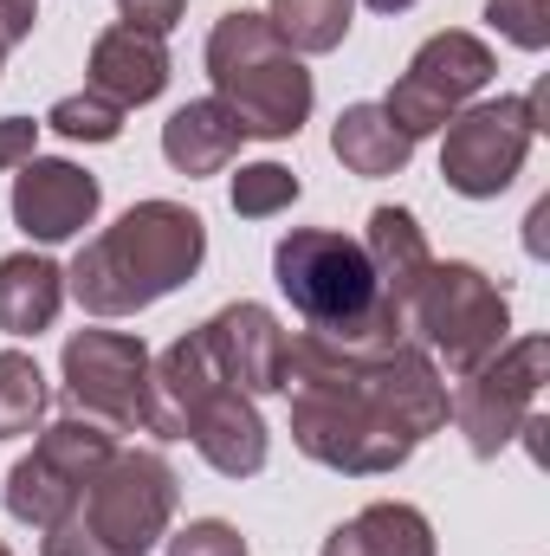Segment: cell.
Returning <instances> with one entry per match:
<instances>
[{
	"label": "cell",
	"instance_id": "6da1fadb",
	"mask_svg": "<svg viewBox=\"0 0 550 556\" xmlns=\"http://www.w3.org/2000/svg\"><path fill=\"white\" fill-rule=\"evenodd\" d=\"M285 395H291V446L343 479H383L409 466L414 446L453 415L447 376L421 343L337 356L298 330L285 343Z\"/></svg>",
	"mask_w": 550,
	"mask_h": 556
},
{
	"label": "cell",
	"instance_id": "7a4b0ae2",
	"mask_svg": "<svg viewBox=\"0 0 550 556\" xmlns=\"http://www.w3.org/2000/svg\"><path fill=\"white\" fill-rule=\"evenodd\" d=\"M201 260H208V220L195 207L137 201L98 240H85V253L65 273V298H78V311L91 317H137L168 291H182L201 273Z\"/></svg>",
	"mask_w": 550,
	"mask_h": 556
},
{
	"label": "cell",
	"instance_id": "3957f363",
	"mask_svg": "<svg viewBox=\"0 0 550 556\" xmlns=\"http://www.w3.org/2000/svg\"><path fill=\"white\" fill-rule=\"evenodd\" d=\"M208 78H214V98L234 111L240 137L260 142H285L311 124V104H317V85L304 72V59L273 33L266 13H221L214 33H208Z\"/></svg>",
	"mask_w": 550,
	"mask_h": 556
},
{
	"label": "cell",
	"instance_id": "277c9868",
	"mask_svg": "<svg viewBox=\"0 0 550 556\" xmlns=\"http://www.w3.org/2000/svg\"><path fill=\"white\" fill-rule=\"evenodd\" d=\"M409 330H421V350L460 382L512 343V304L473 260H434L409 298Z\"/></svg>",
	"mask_w": 550,
	"mask_h": 556
},
{
	"label": "cell",
	"instance_id": "5b68a950",
	"mask_svg": "<svg viewBox=\"0 0 550 556\" xmlns=\"http://www.w3.org/2000/svg\"><path fill=\"white\" fill-rule=\"evenodd\" d=\"M545 382H550V337H518L499 356H486L473 376H460L453 420H460L473 459H499L512 440H525L538 453V433H545V415H538Z\"/></svg>",
	"mask_w": 550,
	"mask_h": 556
},
{
	"label": "cell",
	"instance_id": "8992f818",
	"mask_svg": "<svg viewBox=\"0 0 550 556\" xmlns=\"http://www.w3.org/2000/svg\"><path fill=\"white\" fill-rule=\"evenodd\" d=\"M111 453H117V433L85 415H65L52 427H39L33 453L13 459V472H7V492H0L7 518H20L33 531H52L59 518H72L85 505V492H91V479L104 472Z\"/></svg>",
	"mask_w": 550,
	"mask_h": 556
},
{
	"label": "cell",
	"instance_id": "52a82bcc",
	"mask_svg": "<svg viewBox=\"0 0 550 556\" xmlns=\"http://www.w3.org/2000/svg\"><path fill=\"white\" fill-rule=\"evenodd\" d=\"M175 498H182V479L155 446H117L91 479L78 525L117 556H149L175 525Z\"/></svg>",
	"mask_w": 550,
	"mask_h": 556
},
{
	"label": "cell",
	"instance_id": "ba28073f",
	"mask_svg": "<svg viewBox=\"0 0 550 556\" xmlns=\"http://www.w3.org/2000/svg\"><path fill=\"white\" fill-rule=\"evenodd\" d=\"M492 78H499L492 46L479 33L447 26V33L421 39V52L409 59V72L396 78V91L383 98V111H389V124L409 142H421V137H434V130H447Z\"/></svg>",
	"mask_w": 550,
	"mask_h": 556
},
{
	"label": "cell",
	"instance_id": "9c48e42d",
	"mask_svg": "<svg viewBox=\"0 0 550 556\" xmlns=\"http://www.w3.org/2000/svg\"><path fill=\"white\" fill-rule=\"evenodd\" d=\"M532 142H538V91L466 104L440 130V181L466 201H492L518 181Z\"/></svg>",
	"mask_w": 550,
	"mask_h": 556
},
{
	"label": "cell",
	"instance_id": "30bf717a",
	"mask_svg": "<svg viewBox=\"0 0 550 556\" xmlns=\"http://www.w3.org/2000/svg\"><path fill=\"white\" fill-rule=\"evenodd\" d=\"M65 395L72 408L111 433H137L142 427V389H149V343L130 330H78L65 337L59 356Z\"/></svg>",
	"mask_w": 550,
	"mask_h": 556
},
{
	"label": "cell",
	"instance_id": "8fae6325",
	"mask_svg": "<svg viewBox=\"0 0 550 556\" xmlns=\"http://www.w3.org/2000/svg\"><path fill=\"white\" fill-rule=\"evenodd\" d=\"M104 207V188L91 168L65 162V155H33L20 162L13 175V227L39 247H59V240H78Z\"/></svg>",
	"mask_w": 550,
	"mask_h": 556
},
{
	"label": "cell",
	"instance_id": "7c38bea8",
	"mask_svg": "<svg viewBox=\"0 0 550 556\" xmlns=\"http://www.w3.org/2000/svg\"><path fill=\"white\" fill-rule=\"evenodd\" d=\"M201 343L221 369L227 389L240 395H278L285 389V324H278L266 304L240 298V304H221L208 324H201Z\"/></svg>",
	"mask_w": 550,
	"mask_h": 556
},
{
	"label": "cell",
	"instance_id": "4fadbf2b",
	"mask_svg": "<svg viewBox=\"0 0 550 556\" xmlns=\"http://www.w3.org/2000/svg\"><path fill=\"white\" fill-rule=\"evenodd\" d=\"M188 440H195V453H201L221 479H253V472H266V459H273V433H266V420L253 408V395H240V389H227V382L195 408Z\"/></svg>",
	"mask_w": 550,
	"mask_h": 556
},
{
	"label": "cell",
	"instance_id": "5bb4252c",
	"mask_svg": "<svg viewBox=\"0 0 550 556\" xmlns=\"http://www.w3.org/2000/svg\"><path fill=\"white\" fill-rule=\"evenodd\" d=\"M85 91L111 98L117 111H137V104H155L168 91V39L155 33H137V26H104L91 39V65H85Z\"/></svg>",
	"mask_w": 550,
	"mask_h": 556
},
{
	"label": "cell",
	"instance_id": "9a60e30c",
	"mask_svg": "<svg viewBox=\"0 0 550 556\" xmlns=\"http://www.w3.org/2000/svg\"><path fill=\"white\" fill-rule=\"evenodd\" d=\"M240 142L247 137H240V124H234V111H227L221 98H188V104L168 111V124H162V155H168V168L188 175V181L234 168Z\"/></svg>",
	"mask_w": 550,
	"mask_h": 556
},
{
	"label": "cell",
	"instance_id": "2e32d148",
	"mask_svg": "<svg viewBox=\"0 0 550 556\" xmlns=\"http://www.w3.org/2000/svg\"><path fill=\"white\" fill-rule=\"evenodd\" d=\"M434 551L440 544H434L427 511H414L402 498H376L324 538V556H434Z\"/></svg>",
	"mask_w": 550,
	"mask_h": 556
},
{
	"label": "cell",
	"instance_id": "e0dca14e",
	"mask_svg": "<svg viewBox=\"0 0 550 556\" xmlns=\"http://www.w3.org/2000/svg\"><path fill=\"white\" fill-rule=\"evenodd\" d=\"M363 253H370V266H376V285H383V298L409 311L414 285H421V278H427V266H434L421 220H414L409 207H370V227H363Z\"/></svg>",
	"mask_w": 550,
	"mask_h": 556
},
{
	"label": "cell",
	"instance_id": "ac0fdd59",
	"mask_svg": "<svg viewBox=\"0 0 550 556\" xmlns=\"http://www.w3.org/2000/svg\"><path fill=\"white\" fill-rule=\"evenodd\" d=\"M330 155H337L350 175L383 181V175H402V168H409L414 142L389 124L383 104H343L337 124H330Z\"/></svg>",
	"mask_w": 550,
	"mask_h": 556
},
{
	"label": "cell",
	"instance_id": "d6986e66",
	"mask_svg": "<svg viewBox=\"0 0 550 556\" xmlns=\"http://www.w3.org/2000/svg\"><path fill=\"white\" fill-rule=\"evenodd\" d=\"M65 304V273L39 253H7L0 260V330L7 337H39L59 324Z\"/></svg>",
	"mask_w": 550,
	"mask_h": 556
},
{
	"label": "cell",
	"instance_id": "ffe728a7",
	"mask_svg": "<svg viewBox=\"0 0 550 556\" xmlns=\"http://www.w3.org/2000/svg\"><path fill=\"white\" fill-rule=\"evenodd\" d=\"M273 33L298 52V59H317V52H337L357 26V0H273L266 7Z\"/></svg>",
	"mask_w": 550,
	"mask_h": 556
},
{
	"label": "cell",
	"instance_id": "44dd1931",
	"mask_svg": "<svg viewBox=\"0 0 550 556\" xmlns=\"http://www.w3.org/2000/svg\"><path fill=\"white\" fill-rule=\"evenodd\" d=\"M46 369L26 356V350H0V440H20L46 420Z\"/></svg>",
	"mask_w": 550,
	"mask_h": 556
},
{
	"label": "cell",
	"instance_id": "7402d4cb",
	"mask_svg": "<svg viewBox=\"0 0 550 556\" xmlns=\"http://www.w3.org/2000/svg\"><path fill=\"white\" fill-rule=\"evenodd\" d=\"M298 194H304V181H298L285 162H247V168L234 175V188H227V201H234L240 220H273V214H285Z\"/></svg>",
	"mask_w": 550,
	"mask_h": 556
},
{
	"label": "cell",
	"instance_id": "603a6c76",
	"mask_svg": "<svg viewBox=\"0 0 550 556\" xmlns=\"http://www.w3.org/2000/svg\"><path fill=\"white\" fill-rule=\"evenodd\" d=\"M46 130H59L65 142H117L124 137V111L98 91H72L46 111Z\"/></svg>",
	"mask_w": 550,
	"mask_h": 556
},
{
	"label": "cell",
	"instance_id": "cb8c5ba5",
	"mask_svg": "<svg viewBox=\"0 0 550 556\" xmlns=\"http://www.w3.org/2000/svg\"><path fill=\"white\" fill-rule=\"evenodd\" d=\"M486 20L512 46H525V52H545L550 46V0H486Z\"/></svg>",
	"mask_w": 550,
	"mask_h": 556
},
{
	"label": "cell",
	"instance_id": "d4e9b609",
	"mask_svg": "<svg viewBox=\"0 0 550 556\" xmlns=\"http://www.w3.org/2000/svg\"><path fill=\"white\" fill-rule=\"evenodd\" d=\"M168 556H253V551L227 518H195V525H182L168 538Z\"/></svg>",
	"mask_w": 550,
	"mask_h": 556
},
{
	"label": "cell",
	"instance_id": "484cf974",
	"mask_svg": "<svg viewBox=\"0 0 550 556\" xmlns=\"http://www.w3.org/2000/svg\"><path fill=\"white\" fill-rule=\"evenodd\" d=\"M39 130L46 124H33V117H0V175L39 155Z\"/></svg>",
	"mask_w": 550,
	"mask_h": 556
},
{
	"label": "cell",
	"instance_id": "4316f807",
	"mask_svg": "<svg viewBox=\"0 0 550 556\" xmlns=\"http://www.w3.org/2000/svg\"><path fill=\"white\" fill-rule=\"evenodd\" d=\"M39 556H117V551H111V544H98V538L78 525V511H72V518H59V525L46 531V551H39Z\"/></svg>",
	"mask_w": 550,
	"mask_h": 556
},
{
	"label": "cell",
	"instance_id": "83f0119b",
	"mask_svg": "<svg viewBox=\"0 0 550 556\" xmlns=\"http://www.w3.org/2000/svg\"><path fill=\"white\" fill-rule=\"evenodd\" d=\"M117 7H124V26L168 39V26L182 20V7H188V0H117Z\"/></svg>",
	"mask_w": 550,
	"mask_h": 556
},
{
	"label": "cell",
	"instance_id": "f1b7e54d",
	"mask_svg": "<svg viewBox=\"0 0 550 556\" xmlns=\"http://www.w3.org/2000/svg\"><path fill=\"white\" fill-rule=\"evenodd\" d=\"M33 26H39V0H0V46L7 52L20 39H33Z\"/></svg>",
	"mask_w": 550,
	"mask_h": 556
},
{
	"label": "cell",
	"instance_id": "f546056e",
	"mask_svg": "<svg viewBox=\"0 0 550 556\" xmlns=\"http://www.w3.org/2000/svg\"><path fill=\"white\" fill-rule=\"evenodd\" d=\"M545 227H550V201H538V207H532V220H525V247H532L538 260H545Z\"/></svg>",
	"mask_w": 550,
	"mask_h": 556
},
{
	"label": "cell",
	"instance_id": "4dcf8cb0",
	"mask_svg": "<svg viewBox=\"0 0 550 556\" xmlns=\"http://www.w3.org/2000/svg\"><path fill=\"white\" fill-rule=\"evenodd\" d=\"M363 7H370V13H409L414 0H363Z\"/></svg>",
	"mask_w": 550,
	"mask_h": 556
},
{
	"label": "cell",
	"instance_id": "1f68e13d",
	"mask_svg": "<svg viewBox=\"0 0 550 556\" xmlns=\"http://www.w3.org/2000/svg\"><path fill=\"white\" fill-rule=\"evenodd\" d=\"M0 65H7V46H0Z\"/></svg>",
	"mask_w": 550,
	"mask_h": 556
},
{
	"label": "cell",
	"instance_id": "d6a6232c",
	"mask_svg": "<svg viewBox=\"0 0 550 556\" xmlns=\"http://www.w3.org/2000/svg\"><path fill=\"white\" fill-rule=\"evenodd\" d=\"M0 556H13V551H7V544H0Z\"/></svg>",
	"mask_w": 550,
	"mask_h": 556
}]
</instances>
